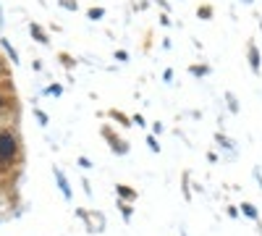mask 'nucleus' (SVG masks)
Instances as JSON below:
<instances>
[{
    "label": "nucleus",
    "instance_id": "1",
    "mask_svg": "<svg viewBox=\"0 0 262 236\" xmlns=\"http://www.w3.org/2000/svg\"><path fill=\"white\" fill-rule=\"evenodd\" d=\"M13 155H16V139L8 132H3L0 134V168H6L13 160Z\"/></svg>",
    "mask_w": 262,
    "mask_h": 236
},
{
    "label": "nucleus",
    "instance_id": "2",
    "mask_svg": "<svg viewBox=\"0 0 262 236\" xmlns=\"http://www.w3.org/2000/svg\"><path fill=\"white\" fill-rule=\"evenodd\" d=\"M249 60H252V71L257 74V71H259V53H257L254 45H249Z\"/></svg>",
    "mask_w": 262,
    "mask_h": 236
},
{
    "label": "nucleus",
    "instance_id": "3",
    "mask_svg": "<svg viewBox=\"0 0 262 236\" xmlns=\"http://www.w3.org/2000/svg\"><path fill=\"white\" fill-rule=\"evenodd\" d=\"M55 179H58V184H60V189H63V197H71V191H69V184H66V176L60 174L58 168H55Z\"/></svg>",
    "mask_w": 262,
    "mask_h": 236
},
{
    "label": "nucleus",
    "instance_id": "4",
    "mask_svg": "<svg viewBox=\"0 0 262 236\" xmlns=\"http://www.w3.org/2000/svg\"><path fill=\"white\" fill-rule=\"evenodd\" d=\"M32 34H34V37H37L39 42H48V37H45V32H42V29H39L37 24H32Z\"/></svg>",
    "mask_w": 262,
    "mask_h": 236
},
{
    "label": "nucleus",
    "instance_id": "5",
    "mask_svg": "<svg viewBox=\"0 0 262 236\" xmlns=\"http://www.w3.org/2000/svg\"><path fill=\"white\" fill-rule=\"evenodd\" d=\"M118 195H121V197H137V191H131V189H126V186H118Z\"/></svg>",
    "mask_w": 262,
    "mask_h": 236
},
{
    "label": "nucleus",
    "instance_id": "6",
    "mask_svg": "<svg viewBox=\"0 0 262 236\" xmlns=\"http://www.w3.org/2000/svg\"><path fill=\"white\" fill-rule=\"evenodd\" d=\"M60 6L69 8V11H76V0H60Z\"/></svg>",
    "mask_w": 262,
    "mask_h": 236
},
{
    "label": "nucleus",
    "instance_id": "7",
    "mask_svg": "<svg viewBox=\"0 0 262 236\" xmlns=\"http://www.w3.org/2000/svg\"><path fill=\"white\" fill-rule=\"evenodd\" d=\"M242 207H244V212H247L249 218H257V210H254V205H242Z\"/></svg>",
    "mask_w": 262,
    "mask_h": 236
},
{
    "label": "nucleus",
    "instance_id": "8",
    "mask_svg": "<svg viewBox=\"0 0 262 236\" xmlns=\"http://www.w3.org/2000/svg\"><path fill=\"white\" fill-rule=\"evenodd\" d=\"M118 207H121V212H123V218L128 221V218H131V207H128V205H123V202H121Z\"/></svg>",
    "mask_w": 262,
    "mask_h": 236
},
{
    "label": "nucleus",
    "instance_id": "9",
    "mask_svg": "<svg viewBox=\"0 0 262 236\" xmlns=\"http://www.w3.org/2000/svg\"><path fill=\"white\" fill-rule=\"evenodd\" d=\"M102 13H105L102 8H92V11H90V18H100Z\"/></svg>",
    "mask_w": 262,
    "mask_h": 236
},
{
    "label": "nucleus",
    "instance_id": "10",
    "mask_svg": "<svg viewBox=\"0 0 262 236\" xmlns=\"http://www.w3.org/2000/svg\"><path fill=\"white\" fill-rule=\"evenodd\" d=\"M200 16H202V18H210V16H212V8H207V6L200 8Z\"/></svg>",
    "mask_w": 262,
    "mask_h": 236
},
{
    "label": "nucleus",
    "instance_id": "11",
    "mask_svg": "<svg viewBox=\"0 0 262 236\" xmlns=\"http://www.w3.org/2000/svg\"><path fill=\"white\" fill-rule=\"evenodd\" d=\"M244 3H252V0H244Z\"/></svg>",
    "mask_w": 262,
    "mask_h": 236
},
{
    "label": "nucleus",
    "instance_id": "12",
    "mask_svg": "<svg viewBox=\"0 0 262 236\" xmlns=\"http://www.w3.org/2000/svg\"><path fill=\"white\" fill-rule=\"evenodd\" d=\"M0 105H3V97H0Z\"/></svg>",
    "mask_w": 262,
    "mask_h": 236
}]
</instances>
